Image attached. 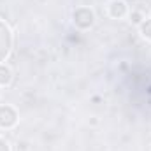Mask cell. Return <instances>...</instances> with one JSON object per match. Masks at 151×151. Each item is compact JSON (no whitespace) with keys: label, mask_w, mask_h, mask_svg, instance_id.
<instances>
[{"label":"cell","mask_w":151,"mask_h":151,"mask_svg":"<svg viewBox=\"0 0 151 151\" xmlns=\"http://www.w3.org/2000/svg\"><path fill=\"white\" fill-rule=\"evenodd\" d=\"M130 21H132L134 25H141V23L144 21L142 12H141V11H132V12H130Z\"/></svg>","instance_id":"cell-6"},{"label":"cell","mask_w":151,"mask_h":151,"mask_svg":"<svg viewBox=\"0 0 151 151\" xmlns=\"http://www.w3.org/2000/svg\"><path fill=\"white\" fill-rule=\"evenodd\" d=\"M12 81V70L7 65L0 63V86H9Z\"/></svg>","instance_id":"cell-4"},{"label":"cell","mask_w":151,"mask_h":151,"mask_svg":"<svg viewBox=\"0 0 151 151\" xmlns=\"http://www.w3.org/2000/svg\"><path fill=\"white\" fill-rule=\"evenodd\" d=\"M139 30H141V35L146 39V40H151V18L150 19L144 18V21L139 25Z\"/></svg>","instance_id":"cell-5"},{"label":"cell","mask_w":151,"mask_h":151,"mask_svg":"<svg viewBox=\"0 0 151 151\" xmlns=\"http://www.w3.org/2000/svg\"><path fill=\"white\" fill-rule=\"evenodd\" d=\"M0 93H2V86H0Z\"/></svg>","instance_id":"cell-7"},{"label":"cell","mask_w":151,"mask_h":151,"mask_svg":"<svg viewBox=\"0 0 151 151\" xmlns=\"http://www.w3.org/2000/svg\"><path fill=\"white\" fill-rule=\"evenodd\" d=\"M18 123V114L11 106H0V128H12Z\"/></svg>","instance_id":"cell-2"},{"label":"cell","mask_w":151,"mask_h":151,"mask_svg":"<svg viewBox=\"0 0 151 151\" xmlns=\"http://www.w3.org/2000/svg\"><path fill=\"white\" fill-rule=\"evenodd\" d=\"M95 21V16H93V11L91 9H77L74 12V23L79 27V28H90Z\"/></svg>","instance_id":"cell-1"},{"label":"cell","mask_w":151,"mask_h":151,"mask_svg":"<svg viewBox=\"0 0 151 151\" xmlns=\"http://www.w3.org/2000/svg\"><path fill=\"white\" fill-rule=\"evenodd\" d=\"M127 12H128V7H127L125 0H113L109 4V14L114 19H121Z\"/></svg>","instance_id":"cell-3"}]
</instances>
